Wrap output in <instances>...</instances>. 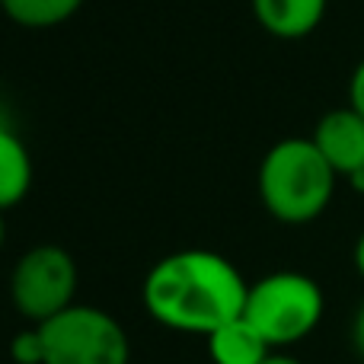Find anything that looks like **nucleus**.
<instances>
[{
	"instance_id": "obj_1",
	"label": "nucleus",
	"mask_w": 364,
	"mask_h": 364,
	"mask_svg": "<svg viewBox=\"0 0 364 364\" xmlns=\"http://www.w3.org/2000/svg\"><path fill=\"white\" fill-rule=\"evenodd\" d=\"M250 284L214 250H176L157 259L141 284V304L157 326L182 336H211L243 316Z\"/></svg>"
},
{
	"instance_id": "obj_2",
	"label": "nucleus",
	"mask_w": 364,
	"mask_h": 364,
	"mask_svg": "<svg viewBox=\"0 0 364 364\" xmlns=\"http://www.w3.org/2000/svg\"><path fill=\"white\" fill-rule=\"evenodd\" d=\"M336 170L310 138H284L259 164V201L278 224L301 227L316 220L336 195Z\"/></svg>"
},
{
	"instance_id": "obj_3",
	"label": "nucleus",
	"mask_w": 364,
	"mask_h": 364,
	"mask_svg": "<svg viewBox=\"0 0 364 364\" xmlns=\"http://www.w3.org/2000/svg\"><path fill=\"white\" fill-rule=\"evenodd\" d=\"M326 314L323 288L304 272H269L250 284L243 316L262 333L272 348H291L304 342Z\"/></svg>"
},
{
	"instance_id": "obj_4",
	"label": "nucleus",
	"mask_w": 364,
	"mask_h": 364,
	"mask_svg": "<svg viewBox=\"0 0 364 364\" xmlns=\"http://www.w3.org/2000/svg\"><path fill=\"white\" fill-rule=\"evenodd\" d=\"M45 364H132V339L109 310L70 304L58 316L38 323Z\"/></svg>"
},
{
	"instance_id": "obj_5",
	"label": "nucleus",
	"mask_w": 364,
	"mask_h": 364,
	"mask_svg": "<svg viewBox=\"0 0 364 364\" xmlns=\"http://www.w3.org/2000/svg\"><path fill=\"white\" fill-rule=\"evenodd\" d=\"M77 262L64 246L58 243H36L13 262L6 294L10 304L29 326L58 316L77 304Z\"/></svg>"
},
{
	"instance_id": "obj_6",
	"label": "nucleus",
	"mask_w": 364,
	"mask_h": 364,
	"mask_svg": "<svg viewBox=\"0 0 364 364\" xmlns=\"http://www.w3.org/2000/svg\"><path fill=\"white\" fill-rule=\"evenodd\" d=\"M310 141L326 157V164L336 170V176L364 182V119L352 106L329 109L316 122Z\"/></svg>"
},
{
	"instance_id": "obj_7",
	"label": "nucleus",
	"mask_w": 364,
	"mask_h": 364,
	"mask_svg": "<svg viewBox=\"0 0 364 364\" xmlns=\"http://www.w3.org/2000/svg\"><path fill=\"white\" fill-rule=\"evenodd\" d=\"M252 16L269 36L294 42L320 29L329 0H250Z\"/></svg>"
},
{
	"instance_id": "obj_8",
	"label": "nucleus",
	"mask_w": 364,
	"mask_h": 364,
	"mask_svg": "<svg viewBox=\"0 0 364 364\" xmlns=\"http://www.w3.org/2000/svg\"><path fill=\"white\" fill-rule=\"evenodd\" d=\"M269 352H275V348L262 339V333L246 316H237L208 336L211 364H262Z\"/></svg>"
},
{
	"instance_id": "obj_9",
	"label": "nucleus",
	"mask_w": 364,
	"mask_h": 364,
	"mask_svg": "<svg viewBox=\"0 0 364 364\" xmlns=\"http://www.w3.org/2000/svg\"><path fill=\"white\" fill-rule=\"evenodd\" d=\"M32 154L26 141L0 122V211L23 205L32 188Z\"/></svg>"
},
{
	"instance_id": "obj_10",
	"label": "nucleus",
	"mask_w": 364,
	"mask_h": 364,
	"mask_svg": "<svg viewBox=\"0 0 364 364\" xmlns=\"http://www.w3.org/2000/svg\"><path fill=\"white\" fill-rule=\"evenodd\" d=\"M87 0H0V10L19 29H55L80 13Z\"/></svg>"
},
{
	"instance_id": "obj_11",
	"label": "nucleus",
	"mask_w": 364,
	"mask_h": 364,
	"mask_svg": "<svg viewBox=\"0 0 364 364\" xmlns=\"http://www.w3.org/2000/svg\"><path fill=\"white\" fill-rule=\"evenodd\" d=\"M6 355H10V364H45V342L38 326H26L13 333Z\"/></svg>"
},
{
	"instance_id": "obj_12",
	"label": "nucleus",
	"mask_w": 364,
	"mask_h": 364,
	"mask_svg": "<svg viewBox=\"0 0 364 364\" xmlns=\"http://www.w3.org/2000/svg\"><path fill=\"white\" fill-rule=\"evenodd\" d=\"M348 106L364 119V58L358 61V68L352 70V80H348Z\"/></svg>"
},
{
	"instance_id": "obj_13",
	"label": "nucleus",
	"mask_w": 364,
	"mask_h": 364,
	"mask_svg": "<svg viewBox=\"0 0 364 364\" xmlns=\"http://www.w3.org/2000/svg\"><path fill=\"white\" fill-rule=\"evenodd\" d=\"M352 346H355V352H358V358L364 361V304L358 307L355 323H352Z\"/></svg>"
},
{
	"instance_id": "obj_14",
	"label": "nucleus",
	"mask_w": 364,
	"mask_h": 364,
	"mask_svg": "<svg viewBox=\"0 0 364 364\" xmlns=\"http://www.w3.org/2000/svg\"><path fill=\"white\" fill-rule=\"evenodd\" d=\"M352 262H355V272L361 275V282H364V233L358 240H355V250H352Z\"/></svg>"
},
{
	"instance_id": "obj_15",
	"label": "nucleus",
	"mask_w": 364,
	"mask_h": 364,
	"mask_svg": "<svg viewBox=\"0 0 364 364\" xmlns=\"http://www.w3.org/2000/svg\"><path fill=\"white\" fill-rule=\"evenodd\" d=\"M262 364H304V361L294 358V355H288V352H282V348H275V352H269V358Z\"/></svg>"
},
{
	"instance_id": "obj_16",
	"label": "nucleus",
	"mask_w": 364,
	"mask_h": 364,
	"mask_svg": "<svg viewBox=\"0 0 364 364\" xmlns=\"http://www.w3.org/2000/svg\"><path fill=\"white\" fill-rule=\"evenodd\" d=\"M4 214L6 211H0V250H4V243H6V220H4Z\"/></svg>"
},
{
	"instance_id": "obj_17",
	"label": "nucleus",
	"mask_w": 364,
	"mask_h": 364,
	"mask_svg": "<svg viewBox=\"0 0 364 364\" xmlns=\"http://www.w3.org/2000/svg\"><path fill=\"white\" fill-rule=\"evenodd\" d=\"M361 188H364V182H361Z\"/></svg>"
}]
</instances>
